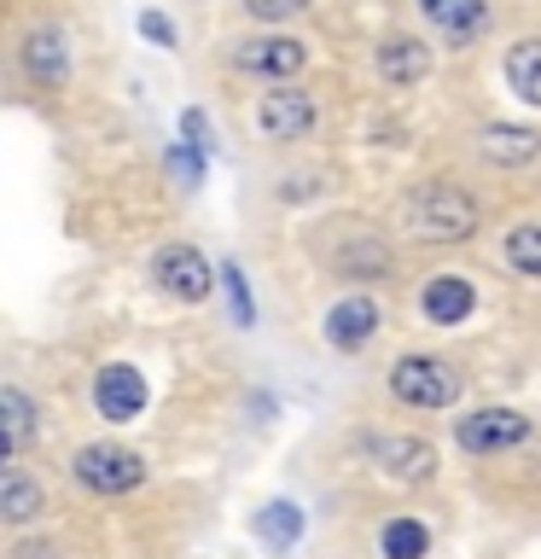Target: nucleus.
<instances>
[{
	"label": "nucleus",
	"instance_id": "f257e3e1",
	"mask_svg": "<svg viewBox=\"0 0 541 559\" xmlns=\"http://www.w3.org/2000/svg\"><path fill=\"white\" fill-rule=\"evenodd\" d=\"M408 222H413V239L425 245H460L478 234V204H471L466 187H425L408 204Z\"/></svg>",
	"mask_w": 541,
	"mask_h": 559
},
{
	"label": "nucleus",
	"instance_id": "f03ea898",
	"mask_svg": "<svg viewBox=\"0 0 541 559\" xmlns=\"http://www.w3.org/2000/svg\"><path fill=\"white\" fill-rule=\"evenodd\" d=\"M390 396L401 402V408H448L454 396H460V373L443 361V356H401L390 367Z\"/></svg>",
	"mask_w": 541,
	"mask_h": 559
},
{
	"label": "nucleus",
	"instance_id": "7ed1b4c3",
	"mask_svg": "<svg viewBox=\"0 0 541 559\" xmlns=\"http://www.w3.org/2000/svg\"><path fill=\"white\" fill-rule=\"evenodd\" d=\"M70 478H76L87 496H129L134 484H146V461L122 443H87L70 461Z\"/></svg>",
	"mask_w": 541,
	"mask_h": 559
},
{
	"label": "nucleus",
	"instance_id": "20e7f679",
	"mask_svg": "<svg viewBox=\"0 0 541 559\" xmlns=\"http://www.w3.org/2000/svg\"><path fill=\"white\" fill-rule=\"evenodd\" d=\"M152 280L164 286V297H175V304H204L221 274L204 262L199 245H164V251L152 257Z\"/></svg>",
	"mask_w": 541,
	"mask_h": 559
},
{
	"label": "nucleus",
	"instance_id": "39448f33",
	"mask_svg": "<svg viewBox=\"0 0 541 559\" xmlns=\"http://www.w3.org/2000/svg\"><path fill=\"white\" fill-rule=\"evenodd\" d=\"M466 454H501V449H518L530 437V419L518 408H471L460 426H454Z\"/></svg>",
	"mask_w": 541,
	"mask_h": 559
},
{
	"label": "nucleus",
	"instance_id": "423d86ee",
	"mask_svg": "<svg viewBox=\"0 0 541 559\" xmlns=\"http://www.w3.org/2000/svg\"><path fill=\"white\" fill-rule=\"evenodd\" d=\"M303 41H291V35H256V41H233V64L244 70V76H262V82H286L303 70Z\"/></svg>",
	"mask_w": 541,
	"mask_h": 559
},
{
	"label": "nucleus",
	"instance_id": "0eeeda50",
	"mask_svg": "<svg viewBox=\"0 0 541 559\" xmlns=\"http://www.w3.org/2000/svg\"><path fill=\"white\" fill-rule=\"evenodd\" d=\"M256 129L268 140H303L314 129V99L303 87H268L256 99Z\"/></svg>",
	"mask_w": 541,
	"mask_h": 559
},
{
	"label": "nucleus",
	"instance_id": "6e6552de",
	"mask_svg": "<svg viewBox=\"0 0 541 559\" xmlns=\"http://www.w3.org/2000/svg\"><path fill=\"white\" fill-rule=\"evenodd\" d=\"M378 326H384V309L373 304L366 292H356V297H344V304H332L326 309V344L332 349H366L378 338Z\"/></svg>",
	"mask_w": 541,
	"mask_h": 559
},
{
	"label": "nucleus",
	"instance_id": "1a4fd4ad",
	"mask_svg": "<svg viewBox=\"0 0 541 559\" xmlns=\"http://www.w3.org/2000/svg\"><path fill=\"white\" fill-rule=\"evenodd\" d=\"M94 402L105 419H117V426H129V419H140V408H146V379H140V367L129 361H111L94 384Z\"/></svg>",
	"mask_w": 541,
	"mask_h": 559
},
{
	"label": "nucleus",
	"instance_id": "9d476101",
	"mask_svg": "<svg viewBox=\"0 0 541 559\" xmlns=\"http://www.w3.org/2000/svg\"><path fill=\"white\" fill-rule=\"evenodd\" d=\"M471 304H478V292H471L466 274H431L425 292H419V309H425L431 326H460Z\"/></svg>",
	"mask_w": 541,
	"mask_h": 559
},
{
	"label": "nucleus",
	"instance_id": "9b49d317",
	"mask_svg": "<svg viewBox=\"0 0 541 559\" xmlns=\"http://www.w3.org/2000/svg\"><path fill=\"white\" fill-rule=\"evenodd\" d=\"M24 70H29V82H41V87H64L70 82V47H64V35L52 24L24 35Z\"/></svg>",
	"mask_w": 541,
	"mask_h": 559
},
{
	"label": "nucleus",
	"instance_id": "f8f14e48",
	"mask_svg": "<svg viewBox=\"0 0 541 559\" xmlns=\"http://www.w3.org/2000/svg\"><path fill=\"white\" fill-rule=\"evenodd\" d=\"M419 12L431 17L448 41H471L489 24V0H419Z\"/></svg>",
	"mask_w": 541,
	"mask_h": 559
},
{
	"label": "nucleus",
	"instance_id": "ddd939ff",
	"mask_svg": "<svg viewBox=\"0 0 541 559\" xmlns=\"http://www.w3.org/2000/svg\"><path fill=\"white\" fill-rule=\"evenodd\" d=\"M378 76L408 87V82H425L431 76V52L425 41H413V35H390V41L378 47Z\"/></svg>",
	"mask_w": 541,
	"mask_h": 559
},
{
	"label": "nucleus",
	"instance_id": "4468645a",
	"mask_svg": "<svg viewBox=\"0 0 541 559\" xmlns=\"http://www.w3.org/2000/svg\"><path fill=\"white\" fill-rule=\"evenodd\" d=\"M478 146H483V157L495 169H518V164H530V157L541 152V134L536 129H506V122H489Z\"/></svg>",
	"mask_w": 541,
	"mask_h": 559
},
{
	"label": "nucleus",
	"instance_id": "2eb2a0df",
	"mask_svg": "<svg viewBox=\"0 0 541 559\" xmlns=\"http://www.w3.org/2000/svg\"><path fill=\"white\" fill-rule=\"evenodd\" d=\"M378 461L390 466L396 478H431V472H436V449L419 443V437H384Z\"/></svg>",
	"mask_w": 541,
	"mask_h": 559
},
{
	"label": "nucleus",
	"instance_id": "dca6fc26",
	"mask_svg": "<svg viewBox=\"0 0 541 559\" xmlns=\"http://www.w3.org/2000/svg\"><path fill=\"white\" fill-rule=\"evenodd\" d=\"M506 82L524 105H541V41H518L506 47Z\"/></svg>",
	"mask_w": 541,
	"mask_h": 559
},
{
	"label": "nucleus",
	"instance_id": "f3484780",
	"mask_svg": "<svg viewBox=\"0 0 541 559\" xmlns=\"http://www.w3.org/2000/svg\"><path fill=\"white\" fill-rule=\"evenodd\" d=\"M256 536L268 542V548H291V542L303 536V513H297L291 501H268L256 513Z\"/></svg>",
	"mask_w": 541,
	"mask_h": 559
},
{
	"label": "nucleus",
	"instance_id": "a211bd4d",
	"mask_svg": "<svg viewBox=\"0 0 541 559\" xmlns=\"http://www.w3.org/2000/svg\"><path fill=\"white\" fill-rule=\"evenodd\" d=\"M0 513H7V524H29L41 513V489H35L24 472H7V478H0Z\"/></svg>",
	"mask_w": 541,
	"mask_h": 559
},
{
	"label": "nucleus",
	"instance_id": "6ab92c4d",
	"mask_svg": "<svg viewBox=\"0 0 541 559\" xmlns=\"http://www.w3.org/2000/svg\"><path fill=\"white\" fill-rule=\"evenodd\" d=\"M384 559H425V548H431V531L419 519H390L384 524Z\"/></svg>",
	"mask_w": 541,
	"mask_h": 559
},
{
	"label": "nucleus",
	"instance_id": "aec40b11",
	"mask_svg": "<svg viewBox=\"0 0 541 559\" xmlns=\"http://www.w3.org/2000/svg\"><path fill=\"white\" fill-rule=\"evenodd\" d=\"M332 262H338V274H349V280H373V274L390 269V251H384V245H378L373 234H361L344 257H332Z\"/></svg>",
	"mask_w": 541,
	"mask_h": 559
},
{
	"label": "nucleus",
	"instance_id": "412c9836",
	"mask_svg": "<svg viewBox=\"0 0 541 559\" xmlns=\"http://www.w3.org/2000/svg\"><path fill=\"white\" fill-rule=\"evenodd\" d=\"M506 262H513L518 274H541V222H524L506 234Z\"/></svg>",
	"mask_w": 541,
	"mask_h": 559
},
{
	"label": "nucleus",
	"instance_id": "4be33fe9",
	"mask_svg": "<svg viewBox=\"0 0 541 559\" xmlns=\"http://www.w3.org/2000/svg\"><path fill=\"white\" fill-rule=\"evenodd\" d=\"M221 292H227V309H233V326H256V304H251L239 262H221Z\"/></svg>",
	"mask_w": 541,
	"mask_h": 559
},
{
	"label": "nucleus",
	"instance_id": "5701e85b",
	"mask_svg": "<svg viewBox=\"0 0 541 559\" xmlns=\"http://www.w3.org/2000/svg\"><path fill=\"white\" fill-rule=\"evenodd\" d=\"M0 414H7V449H24L29 443V396L17 391V384H7V391H0Z\"/></svg>",
	"mask_w": 541,
	"mask_h": 559
},
{
	"label": "nucleus",
	"instance_id": "b1692460",
	"mask_svg": "<svg viewBox=\"0 0 541 559\" xmlns=\"http://www.w3.org/2000/svg\"><path fill=\"white\" fill-rule=\"evenodd\" d=\"M309 0H244V12L256 17V24H286V17H297Z\"/></svg>",
	"mask_w": 541,
	"mask_h": 559
},
{
	"label": "nucleus",
	"instance_id": "393cba45",
	"mask_svg": "<svg viewBox=\"0 0 541 559\" xmlns=\"http://www.w3.org/2000/svg\"><path fill=\"white\" fill-rule=\"evenodd\" d=\"M181 134H187V146H199V152L216 146V140H209V122H204V111H187V117H181Z\"/></svg>",
	"mask_w": 541,
	"mask_h": 559
},
{
	"label": "nucleus",
	"instance_id": "a878e982",
	"mask_svg": "<svg viewBox=\"0 0 541 559\" xmlns=\"http://www.w3.org/2000/svg\"><path fill=\"white\" fill-rule=\"evenodd\" d=\"M140 29H146L157 47H175V24H169L164 12H140Z\"/></svg>",
	"mask_w": 541,
	"mask_h": 559
}]
</instances>
